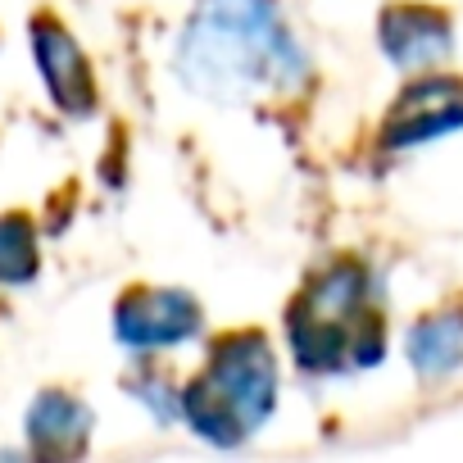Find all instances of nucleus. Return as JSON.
<instances>
[{"instance_id": "nucleus-1", "label": "nucleus", "mask_w": 463, "mask_h": 463, "mask_svg": "<svg viewBox=\"0 0 463 463\" xmlns=\"http://www.w3.org/2000/svg\"><path fill=\"white\" fill-rule=\"evenodd\" d=\"M177 78L209 100L287 96L309 78V51L282 0H195L173 37Z\"/></svg>"}, {"instance_id": "nucleus-2", "label": "nucleus", "mask_w": 463, "mask_h": 463, "mask_svg": "<svg viewBox=\"0 0 463 463\" xmlns=\"http://www.w3.org/2000/svg\"><path fill=\"white\" fill-rule=\"evenodd\" d=\"M28 51H33L37 78L51 91V100L69 114H82L91 105L96 87H91V60H87L82 42L69 33V24L55 14H37L28 24Z\"/></svg>"}, {"instance_id": "nucleus-3", "label": "nucleus", "mask_w": 463, "mask_h": 463, "mask_svg": "<svg viewBox=\"0 0 463 463\" xmlns=\"http://www.w3.org/2000/svg\"><path fill=\"white\" fill-rule=\"evenodd\" d=\"M382 51L409 73H431L454 51V28L436 5H386L382 24Z\"/></svg>"}, {"instance_id": "nucleus-4", "label": "nucleus", "mask_w": 463, "mask_h": 463, "mask_svg": "<svg viewBox=\"0 0 463 463\" xmlns=\"http://www.w3.org/2000/svg\"><path fill=\"white\" fill-rule=\"evenodd\" d=\"M87 404L64 395V391H42L24 418V440L33 463H73L87 445Z\"/></svg>"}, {"instance_id": "nucleus-5", "label": "nucleus", "mask_w": 463, "mask_h": 463, "mask_svg": "<svg viewBox=\"0 0 463 463\" xmlns=\"http://www.w3.org/2000/svg\"><path fill=\"white\" fill-rule=\"evenodd\" d=\"M37 273V237L24 218L0 213V291L24 287Z\"/></svg>"}, {"instance_id": "nucleus-6", "label": "nucleus", "mask_w": 463, "mask_h": 463, "mask_svg": "<svg viewBox=\"0 0 463 463\" xmlns=\"http://www.w3.org/2000/svg\"><path fill=\"white\" fill-rule=\"evenodd\" d=\"M0 463H33L24 449H0Z\"/></svg>"}]
</instances>
